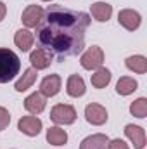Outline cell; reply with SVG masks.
<instances>
[{
	"label": "cell",
	"mask_w": 147,
	"mask_h": 149,
	"mask_svg": "<svg viewBox=\"0 0 147 149\" xmlns=\"http://www.w3.org/2000/svg\"><path fill=\"white\" fill-rule=\"evenodd\" d=\"M109 141L106 134H92L80 142V149H107Z\"/></svg>",
	"instance_id": "cell-15"
},
{
	"label": "cell",
	"mask_w": 147,
	"mask_h": 149,
	"mask_svg": "<svg viewBox=\"0 0 147 149\" xmlns=\"http://www.w3.org/2000/svg\"><path fill=\"white\" fill-rule=\"evenodd\" d=\"M37 76H38V71L35 68H28V70H24V73L23 76L16 81V85H14V88H16V92H26L30 87H33V83L37 81Z\"/></svg>",
	"instance_id": "cell-17"
},
{
	"label": "cell",
	"mask_w": 147,
	"mask_h": 149,
	"mask_svg": "<svg viewBox=\"0 0 147 149\" xmlns=\"http://www.w3.org/2000/svg\"><path fill=\"white\" fill-rule=\"evenodd\" d=\"M42 2H52V0H42Z\"/></svg>",
	"instance_id": "cell-26"
},
{
	"label": "cell",
	"mask_w": 147,
	"mask_h": 149,
	"mask_svg": "<svg viewBox=\"0 0 147 149\" xmlns=\"http://www.w3.org/2000/svg\"><path fill=\"white\" fill-rule=\"evenodd\" d=\"M111 78H112V74L107 68H99V70H95V73L92 74V78H90V81H92V87H95V88H106L107 85L111 83Z\"/></svg>",
	"instance_id": "cell-21"
},
{
	"label": "cell",
	"mask_w": 147,
	"mask_h": 149,
	"mask_svg": "<svg viewBox=\"0 0 147 149\" xmlns=\"http://www.w3.org/2000/svg\"><path fill=\"white\" fill-rule=\"evenodd\" d=\"M5 14H7V5L0 0V23L5 19Z\"/></svg>",
	"instance_id": "cell-25"
},
{
	"label": "cell",
	"mask_w": 147,
	"mask_h": 149,
	"mask_svg": "<svg viewBox=\"0 0 147 149\" xmlns=\"http://www.w3.org/2000/svg\"><path fill=\"white\" fill-rule=\"evenodd\" d=\"M43 9L40 5H28L24 10H23V16H21V21L23 24L30 30V28H37L43 17Z\"/></svg>",
	"instance_id": "cell-10"
},
{
	"label": "cell",
	"mask_w": 147,
	"mask_h": 149,
	"mask_svg": "<svg viewBox=\"0 0 147 149\" xmlns=\"http://www.w3.org/2000/svg\"><path fill=\"white\" fill-rule=\"evenodd\" d=\"M90 16L62 5H49L37 26V42L57 61L78 56L85 49Z\"/></svg>",
	"instance_id": "cell-1"
},
{
	"label": "cell",
	"mask_w": 147,
	"mask_h": 149,
	"mask_svg": "<svg viewBox=\"0 0 147 149\" xmlns=\"http://www.w3.org/2000/svg\"><path fill=\"white\" fill-rule=\"evenodd\" d=\"M21 70L19 56L10 49H0V83H9Z\"/></svg>",
	"instance_id": "cell-2"
},
{
	"label": "cell",
	"mask_w": 147,
	"mask_h": 149,
	"mask_svg": "<svg viewBox=\"0 0 147 149\" xmlns=\"http://www.w3.org/2000/svg\"><path fill=\"white\" fill-rule=\"evenodd\" d=\"M125 135H126V139L133 144V149H144L146 148L147 139H146V130H144L142 127L130 123V125L125 127Z\"/></svg>",
	"instance_id": "cell-9"
},
{
	"label": "cell",
	"mask_w": 147,
	"mask_h": 149,
	"mask_svg": "<svg viewBox=\"0 0 147 149\" xmlns=\"http://www.w3.org/2000/svg\"><path fill=\"white\" fill-rule=\"evenodd\" d=\"M14 43L21 52H30L35 43V33H31L28 28H21L14 35Z\"/></svg>",
	"instance_id": "cell-13"
},
{
	"label": "cell",
	"mask_w": 147,
	"mask_h": 149,
	"mask_svg": "<svg viewBox=\"0 0 147 149\" xmlns=\"http://www.w3.org/2000/svg\"><path fill=\"white\" fill-rule=\"evenodd\" d=\"M118 23H119L125 30L135 31V30H139L140 24H142V16H140L137 10H133V9H123V10L118 12Z\"/></svg>",
	"instance_id": "cell-7"
},
{
	"label": "cell",
	"mask_w": 147,
	"mask_h": 149,
	"mask_svg": "<svg viewBox=\"0 0 147 149\" xmlns=\"http://www.w3.org/2000/svg\"><path fill=\"white\" fill-rule=\"evenodd\" d=\"M90 14L99 23H107L112 16V5L107 2H95L90 7Z\"/></svg>",
	"instance_id": "cell-16"
},
{
	"label": "cell",
	"mask_w": 147,
	"mask_h": 149,
	"mask_svg": "<svg viewBox=\"0 0 147 149\" xmlns=\"http://www.w3.org/2000/svg\"><path fill=\"white\" fill-rule=\"evenodd\" d=\"M42 128H43L42 120H40L38 116H33V114L23 116V118H19V121H17V130H19L21 134L28 135V137H37L38 134L42 132Z\"/></svg>",
	"instance_id": "cell-6"
},
{
	"label": "cell",
	"mask_w": 147,
	"mask_h": 149,
	"mask_svg": "<svg viewBox=\"0 0 147 149\" xmlns=\"http://www.w3.org/2000/svg\"><path fill=\"white\" fill-rule=\"evenodd\" d=\"M52 61H54V57L50 56V52H47V50L42 49V47L31 50V54H30L31 68H35L37 71H40V70H47V68L52 64Z\"/></svg>",
	"instance_id": "cell-11"
},
{
	"label": "cell",
	"mask_w": 147,
	"mask_h": 149,
	"mask_svg": "<svg viewBox=\"0 0 147 149\" xmlns=\"http://www.w3.org/2000/svg\"><path fill=\"white\" fill-rule=\"evenodd\" d=\"M62 80L59 74H49L40 81V94L43 97H54L61 92Z\"/></svg>",
	"instance_id": "cell-8"
},
{
	"label": "cell",
	"mask_w": 147,
	"mask_h": 149,
	"mask_svg": "<svg viewBox=\"0 0 147 149\" xmlns=\"http://www.w3.org/2000/svg\"><path fill=\"white\" fill-rule=\"evenodd\" d=\"M50 120L55 125H71L76 121V109L71 104H55L50 109Z\"/></svg>",
	"instance_id": "cell-4"
},
{
	"label": "cell",
	"mask_w": 147,
	"mask_h": 149,
	"mask_svg": "<svg viewBox=\"0 0 147 149\" xmlns=\"http://www.w3.org/2000/svg\"><path fill=\"white\" fill-rule=\"evenodd\" d=\"M47 106V97H43L40 92H33L24 99V109L30 114H40Z\"/></svg>",
	"instance_id": "cell-14"
},
{
	"label": "cell",
	"mask_w": 147,
	"mask_h": 149,
	"mask_svg": "<svg viewBox=\"0 0 147 149\" xmlns=\"http://www.w3.org/2000/svg\"><path fill=\"white\" fill-rule=\"evenodd\" d=\"M107 149H130V146L123 139H112L107 144Z\"/></svg>",
	"instance_id": "cell-24"
},
{
	"label": "cell",
	"mask_w": 147,
	"mask_h": 149,
	"mask_svg": "<svg viewBox=\"0 0 147 149\" xmlns=\"http://www.w3.org/2000/svg\"><path fill=\"white\" fill-rule=\"evenodd\" d=\"M109 114H107V109L99 104V102H90L85 106V120L90 123V125H95V127H101L107 121Z\"/></svg>",
	"instance_id": "cell-5"
},
{
	"label": "cell",
	"mask_w": 147,
	"mask_h": 149,
	"mask_svg": "<svg viewBox=\"0 0 147 149\" xmlns=\"http://www.w3.org/2000/svg\"><path fill=\"white\" fill-rule=\"evenodd\" d=\"M66 92L69 97H83L85 92H87V85H85V80L80 76V74H69L68 81H66Z\"/></svg>",
	"instance_id": "cell-12"
},
{
	"label": "cell",
	"mask_w": 147,
	"mask_h": 149,
	"mask_svg": "<svg viewBox=\"0 0 147 149\" xmlns=\"http://www.w3.org/2000/svg\"><path fill=\"white\" fill-rule=\"evenodd\" d=\"M10 123V113L7 111L3 106H0V132L5 130Z\"/></svg>",
	"instance_id": "cell-23"
},
{
	"label": "cell",
	"mask_w": 147,
	"mask_h": 149,
	"mask_svg": "<svg viewBox=\"0 0 147 149\" xmlns=\"http://www.w3.org/2000/svg\"><path fill=\"white\" fill-rule=\"evenodd\" d=\"M137 88H139V83H137V80L132 78V76H121V78L116 81V92H118L119 95H130V94H133Z\"/></svg>",
	"instance_id": "cell-20"
},
{
	"label": "cell",
	"mask_w": 147,
	"mask_h": 149,
	"mask_svg": "<svg viewBox=\"0 0 147 149\" xmlns=\"http://www.w3.org/2000/svg\"><path fill=\"white\" fill-rule=\"evenodd\" d=\"M80 64H81L83 70H88V71H95V70L102 68V64H104V50H102L99 45L88 47V49L81 54Z\"/></svg>",
	"instance_id": "cell-3"
},
{
	"label": "cell",
	"mask_w": 147,
	"mask_h": 149,
	"mask_svg": "<svg viewBox=\"0 0 147 149\" xmlns=\"http://www.w3.org/2000/svg\"><path fill=\"white\" fill-rule=\"evenodd\" d=\"M125 66L130 71H133V73L144 74V73H147V57L146 56H140V54L130 56V57L125 59Z\"/></svg>",
	"instance_id": "cell-19"
},
{
	"label": "cell",
	"mask_w": 147,
	"mask_h": 149,
	"mask_svg": "<svg viewBox=\"0 0 147 149\" xmlns=\"http://www.w3.org/2000/svg\"><path fill=\"white\" fill-rule=\"evenodd\" d=\"M45 139L52 146H64L68 142V132L64 128H61L59 125L57 127H50L47 130V134H45Z\"/></svg>",
	"instance_id": "cell-18"
},
{
	"label": "cell",
	"mask_w": 147,
	"mask_h": 149,
	"mask_svg": "<svg viewBox=\"0 0 147 149\" xmlns=\"http://www.w3.org/2000/svg\"><path fill=\"white\" fill-rule=\"evenodd\" d=\"M130 113L135 118H146L147 116V99L146 97H139L130 104Z\"/></svg>",
	"instance_id": "cell-22"
}]
</instances>
